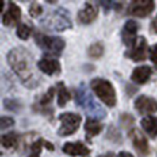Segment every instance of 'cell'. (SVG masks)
Segmentation results:
<instances>
[{"instance_id": "obj_1", "label": "cell", "mask_w": 157, "mask_h": 157, "mask_svg": "<svg viewBox=\"0 0 157 157\" xmlns=\"http://www.w3.org/2000/svg\"><path fill=\"white\" fill-rule=\"evenodd\" d=\"M8 63L20 80L27 87H36L40 82L37 75V67L32 56L23 47L12 50L8 53Z\"/></svg>"}, {"instance_id": "obj_2", "label": "cell", "mask_w": 157, "mask_h": 157, "mask_svg": "<svg viewBox=\"0 0 157 157\" xmlns=\"http://www.w3.org/2000/svg\"><path fill=\"white\" fill-rule=\"evenodd\" d=\"M76 101L80 108H83L84 110L89 112V115H92L97 118L105 117V111L94 101L92 94H90V91L84 85H80L78 87L77 94H76Z\"/></svg>"}, {"instance_id": "obj_3", "label": "cell", "mask_w": 157, "mask_h": 157, "mask_svg": "<svg viewBox=\"0 0 157 157\" xmlns=\"http://www.w3.org/2000/svg\"><path fill=\"white\" fill-rule=\"evenodd\" d=\"M91 87L94 89V94L108 106H113L116 104V92L110 82L101 78L94 79L91 82Z\"/></svg>"}, {"instance_id": "obj_4", "label": "cell", "mask_w": 157, "mask_h": 157, "mask_svg": "<svg viewBox=\"0 0 157 157\" xmlns=\"http://www.w3.org/2000/svg\"><path fill=\"white\" fill-rule=\"evenodd\" d=\"M44 24L47 27L55 31H63L65 29H70L72 26L70 14L64 8H58L55 12H52L50 16H47L45 18Z\"/></svg>"}, {"instance_id": "obj_5", "label": "cell", "mask_w": 157, "mask_h": 157, "mask_svg": "<svg viewBox=\"0 0 157 157\" xmlns=\"http://www.w3.org/2000/svg\"><path fill=\"white\" fill-rule=\"evenodd\" d=\"M59 119L62 122V126L58 130V134L60 136H69V135L73 134L79 128L80 122H82V117L79 115L71 113V112L60 115Z\"/></svg>"}, {"instance_id": "obj_6", "label": "cell", "mask_w": 157, "mask_h": 157, "mask_svg": "<svg viewBox=\"0 0 157 157\" xmlns=\"http://www.w3.org/2000/svg\"><path fill=\"white\" fill-rule=\"evenodd\" d=\"M37 43L39 44L43 50L48 51L51 53H59L65 46V43L63 39L58 37H47L43 34H37Z\"/></svg>"}, {"instance_id": "obj_7", "label": "cell", "mask_w": 157, "mask_h": 157, "mask_svg": "<svg viewBox=\"0 0 157 157\" xmlns=\"http://www.w3.org/2000/svg\"><path fill=\"white\" fill-rule=\"evenodd\" d=\"M154 7H155L154 1H150V0H136V1H132L130 4L128 13L130 16L135 17H145L154 11Z\"/></svg>"}, {"instance_id": "obj_8", "label": "cell", "mask_w": 157, "mask_h": 157, "mask_svg": "<svg viewBox=\"0 0 157 157\" xmlns=\"http://www.w3.org/2000/svg\"><path fill=\"white\" fill-rule=\"evenodd\" d=\"M130 138L132 141V144H134L135 149L137 150V152L142 155V156H145L148 155L149 152V145H148V142L145 140V137L143 136L140 130L137 129H134L130 131Z\"/></svg>"}, {"instance_id": "obj_9", "label": "cell", "mask_w": 157, "mask_h": 157, "mask_svg": "<svg viewBox=\"0 0 157 157\" xmlns=\"http://www.w3.org/2000/svg\"><path fill=\"white\" fill-rule=\"evenodd\" d=\"M126 56H129V58H131L135 62H141L144 60L147 57V40L143 37H140L136 40L132 50H130Z\"/></svg>"}, {"instance_id": "obj_10", "label": "cell", "mask_w": 157, "mask_h": 157, "mask_svg": "<svg viewBox=\"0 0 157 157\" xmlns=\"http://www.w3.org/2000/svg\"><path fill=\"white\" fill-rule=\"evenodd\" d=\"M135 108L141 113H154L157 111V102L154 98L141 96L136 99Z\"/></svg>"}, {"instance_id": "obj_11", "label": "cell", "mask_w": 157, "mask_h": 157, "mask_svg": "<svg viewBox=\"0 0 157 157\" xmlns=\"http://www.w3.org/2000/svg\"><path fill=\"white\" fill-rule=\"evenodd\" d=\"M138 30V25L134 20H130L125 24L123 29V41L128 46H134L136 43V33Z\"/></svg>"}, {"instance_id": "obj_12", "label": "cell", "mask_w": 157, "mask_h": 157, "mask_svg": "<svg viewBox=\"0 0 157 157\" xmlns=\"http://www.w3.org/2000/svg\"><path fill=\"white\" fill-rule=\"evenodd\" d=\"M20 16H21L20 8L18 7L16 4H10L6 13L2 17V23L6 26H12L19 21Z\"/></svg>"}, {"instance_id": "obj_13", "label": "cell", "mask_w": 157, "mask_h": 157, "mask_svg": "<svg viewBox=\"0 0 157 157\" xmlns=\"http://www.w3.org/2000/svg\"><path fill=\"white\" fill-rule=\"evenodd\" d=\"M63 151L70 156H85L90 152V150L87 149L82 142L66 143L63 147Z\"/></svg>"}, {"instance_id": "obj_14", "label": "cell", "mask_w": 157, "mask_h": 157, "mask_svg": "<svg viewBox=\"0 0 157 157\" xmlns=\"http://www.w3.org/2000/svg\"><path fill=\"white\" fill-rule=\"evenodd\" d=\"M98 14L97 8L94 7L91 4H86L83 10H80V12L78 13V20L79 23L82 24H90L92 23Z\"/></svg>"}, {"instance_id": "obj_15", "label": "cell", "mask_w": 157, "mask_h": 157, "mask_svg": "<svg viewBox=\"0 0 157 157\" xmlns=\"http://www.w3.org/2000/svg\"><path fill=\"white\" fill-rule=\"evenodd\" d=\"M38 67L43 72H45L47 75H55L60 71V65L57 59L52 58H44L38 63Z\"/></svg>"}, {"instance_id": "obj_16", "label": "cell", "mask_w": 157, "mask_h": 157, "mask_svg": "<svg viewBox=\"0 0 157 157\" xmlns=\"http://www.w3.org/2000/svg\"><path fill=\"white\" fill-rule=\"evenodd\" d=\"M150 76H151V69L149 66H140L134 70L131 79L137 84H143L150 78Z\"/></svg>"}, {"instance_id": "obj_17", "label": "cell", "mask_w": 157, "mask_h": 157, "mask_svg": "<svg viewBox=\"0 0 157 157\" xmlns=\"http://www.w3.org/2000/svg\"><path fill=\"white\" fill-rule=\"evenodd\" d=\"M142 128L151 136V137H157V118L156 117H145L142 119L141 122Z\"/></svg>"}, {"instance_id": "obj_18", "label": "cell", "mask_w": 157, "mask_h": 157, "mask_svg": "<svg viewBox=\"0 0 157 157\" xmlns=\"http://www.w3.org/2000/svg\"><path fill=\"white\" fill-rule=\"evenodd\" d=\"M102 124L94 119H87L85 123V131H86L87 138H91L92 136L98 135L102 131Z\"/></svg>"}, {"instance_id": "obj_19", "label": "cell", "mask_w": 157, "mask_h": 157, "mask_svg": "<svg viewBox=\"0 0 157 157\" xmlns=\"http://www.w3.org/2000/svg\"><path fill=\"white\" fill-rule=\"evenodd\" d=\"M58 86H59V90H58V104H59V106H64L66 103L70 101L71 96L69 94V91L64 87L63 83H59Z\"/></svg>"}, {"instance_id": "obj_20", "label": "cell", "mask_w": 157, "mask_h": 157, "mask_svg": "<svg viewBox=\"0 0 157 157\" xmlns=\"http://www.w3.org/2000/svg\"><path fill=\"white\" fill-rule=\"evenodd\" d=\"M18 142V136L13 132L11 134H6L1 136V144L5 147V148H12L14 147Z\"/></svg>"}, {"instance_id": "obj_21", "label": "cell", "mask_w": 157, "mask_h": 157, "mask_svg": "<svg viewBox=\"0 0 157 157\" xmlns=\"http://www.w3.org/2000/svg\"><path fill=\"white\" fill-rule=\"evenodd\" d=\"M103 52H104V47L101 43H96L94 45H91L89 48V55L92 58H99L102 57Z\"/></svg>"}, {"instance_id": "obj_22", "label": "cell", "mask_w": 157, "mask_h": 157, "mask_svg": "<svg viewBox=\"0 0 157 157\" xmlns=\"http://www.w3.org/2000/svg\"><path fill=\"white\" fill-rule=\"evenodd\" d=\"M31 27L30 26H27V25H25V24H21V25H19L18 26V29H17V36L20 38V39H27L30 36H31Z\"/></svg>"}, {"instance_id": "obj_23", "label": "cell", "mask_w": 157, "mask_h": 157, "mask_svg": "<svg viewBox=\"0 0 157 157\" xmlns=\"http://www.w3.org/2000/svg\"><path fill=\"white\" fill-rule=\"evenodd\" d=\"M41 12H43V8L40 6L39 4H37V2H34V4H32L31 7H30V14L32 17H38L41 14Z\"/></svg>"}, {"instance_id": "obj_24", "label": "cell", "mask_w": 157, "mask_h": 157, "mask_svg": "<svg viewBox=\"0 0 157 157\" xmlns=\"http://www.w3.org/2000/svg\"><path fill=\"white\" fill-rule=\"evenodd\" d=\"M13 119L10 117H2L1 118V121H0V129L1 130H5L6 128H8V126H12L13 125Z\"/></svg>"}, {"instance_id": "obj_25", "label": "cell", "mask_w": 157, "mask_h": 157, "mask_svg": "<svg viewBox=\"0 0 157 157\" xmlns=\"http://www.w3.org/2000/svg\"><path fill=\"white\" fill-rule=\"evenodd\" d=\"M53 92H55V89H50L48 90V92H47L44 97H43V99L40 101V104L41 105H46L48 103L52 101V98H53Z\"/></svg>"}, {"instance_id": "obj_26", "label": "cell", "mask_w": 157, "mask_h": 157, "mask_svg": "<svg viewBox=\"0 0 157 157\" xmlns=\"http://www.w3.org/2000/svg\"><path fill=\"white\" fill-rule=\"evenodd\" d=\"M150 59L157 66V44L154 45V46L151 47V50H150Z\"/></svg>"}, {"instance_id": "obj_27", "label": "cell", "mask_w": 157, "mask_h": 157, "mask_svg": "<svg viewBox=\"0 0 157 157\" xmlns=\"http://www.w3.org/2000/svg\"><path fill=\"white\" fill-rule=\"evenodd\" d=\"M41 142L43 141H38V142H36L33 145H32V151L34 152V154H39V151H40V148H41Z\"/></svg>"}, {"instance_id": "obj_28", "label": "cell", "mask_w": 157, "mask_h": 157, "mask_svg": "<svg viewBox=\"0 0 157 157\" xmlns=\"http://www.w3.org/2000/svg\"><path fill=\"white\" fill-rule=\"evenodd\" d=\"M150 31L154 32V33H157V16H156V18L152 20L151 25H150Z\"/></svg>"}, {"instance_id": "obj_29", "label": "cell", "mask_w": 157, "mask_h": 157, "mask_svg": "<svg viewBox=\"0 0 157 157\" xmlns=\"http://www.w3.org/2000/svg\"><path fill=\"white\" fill-rule=\"evenodd\" d=\"M118 157H134L131 154H129V152H125V151H123V152H121Z\"/></svg>"}, {"instance_id": "obj_30", "label": "cell", "mask_w": 157, "mask_h": 157, "mask_svg": "<svg viewBox=\"0 0 157 157\" xmlns=\"http://www.w3.org/2000/svg\"><path fill=\"white\" fill-rule=\"evenodd\" d=\"M45 147L48 148L50 150H53V145H52L51 143H48V142H45Z\"/></svg>"}, {"instance_id": "obj_31", "label": "cell", "mask_w": 157, "mask_h": 157, "mask_svg": "<svg viewBox=\"0 0 157 157\" xmlns=\"http://www.w3.org/2000/svg\"><path fill=\"white\" fill-rule=\"evenodd\" d=\"M30 157H38V156H37L36 154H33V155H31V156H30Z\"/></svg>"}]
</instances>
